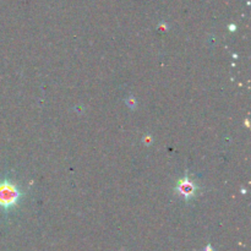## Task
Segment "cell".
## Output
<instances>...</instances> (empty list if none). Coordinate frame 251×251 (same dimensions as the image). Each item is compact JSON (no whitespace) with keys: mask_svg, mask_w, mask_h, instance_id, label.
Listing matches in <instances>:
<instances>
[{"mask_svg":"<svg viewBox=\"0 0 251 251\" xmlns=\"http://www.w3.org/2000/svg\"><path fill=\"white\" fill-rule=\"evenodd\" d=\"M19 197V192L15 186L9 184L0 185V205L11 206L16 202Z\"/></svg>","mask_w":251,"mask_h":251,"instance_id":"obj_1","label":"cell"},{"mask_svg":"<svg viewBox=\"0 0 251 251\" xmlns=\"http://www.w3.org/2000/svg\"><path fill=\"white\" fill-rule=\"evenodd\" d=\"M179 190H180V192L183 195H185V196H191V195L194 194L195 186L191 183H189L187 180H185L183 184L179 185Z\"/></svg>","mask_w":251,"mask_h":251,"instance_id":"obj_2","label":"cell"}]
</instances>
